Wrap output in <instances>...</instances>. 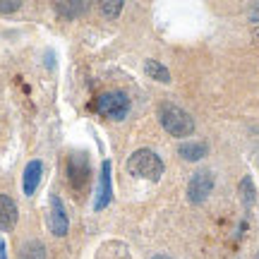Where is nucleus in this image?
Instances as JSON below:
<instances>
[{"instance_id": "f257e3e1", "label": "nucleus", "mask_w": 259, "mask_h": 259, "mask_svg": "<svg viewBox=\"0 0 259 259\" xmlns=\"http://www.w3.org/2000/svg\"><path fill=\"white\" fill-rule=\"evenodd\" d=\"M158 122L173 137H190L194 132V120L187 111H183L176 103H161L158 106Z\"/></svg>"}, {"instance_id": "f03ea898", "label": "nucleus", "mask_w": 259, "mask_h": 259, "mask_svg": "<svg viewBox=\"0 0 259 259\" xmlns=\"http://www.w3.org/2000/svg\"><path fill=\"white\" fill-rule=\"evenodd\" d=\"M127 170L132 176L142 178V180H151V183H158L161 176H163V161L156 151L151 149H137L132 156L127 158Z\"/></svg>"}, {"instance_id": "7ed1b4c3", "label": "nucleus", "mask_w": 259, "mask_h": 259, "mask_svg": "<svg viewBox=\"0 0 259 259\" xmlns=\"http://www.w3.org/2000/svg\"><path fill=\"white\" fill-rule=\"evenodd\" d=\"M96 113L108 120H122L130 113V99L125 92H106L96 101Z\"/></svg>"}, {"instance_id": "20e7f679", "label": "nucleus", "mask_w": 259, "mask_h": 259, "mask_svg": "<svg viewBox=\"0 0 259 259\" xmlns=\"http://www.w3.org/2000/svg\"><path fill=\"white\" fill-rule=\"evenodd\" d=\"M67 176H70V185L74 190H82L87 183H89V176H92V168H89V158L84 151H74L67 158Z\"/></svg>"}, {"instance_id": "39448f33", "label": "nucleus", "mask_w": 259, "mask_h": 259, "mask_svg": "<svg viewBox=\"0 0 259 259\" xmlns=\"http://www.w3.org/2000/svg\"><path fill=\"white\" fill-rule=\"evenodd\" d=\"M213 190V176L209 170H197L190 183H187V199L192 204H202L206 202V197L211 194Z\"/></svg>"}, {"instance_id": "423d86ee", "label": "nucleus", "mask_w": 259, "mask_h": 259, "mask_svg": "<svg viewBox=\"0 0 259 259\" xmlns=\"http://www.w3.org/2000/svg\"><path fill=\"white\" fill-rule=\"evenodd\" d=\"M48 228L58 238H63L67 228H70V219H67V211H65V204L58 194H51V199H48Z\"/></svg>"}, {"instance_id": "0eeeda50", "label": "nucleus", "mask_w": 259, "mask_h": 259, "mask_svg": "<svg viewBox=\"0 0 259 259\" xmlns=\"http://www.w3.org/2000/svg\"><path fill=\"white\" fill-rule=\"evenodd\" d=\"M113 199V168H111V161H103L101 163V183H99V194H96V204L94 209L101 211L106 209Z\"/></svg>"}, {"instance_id": "6e6552de", "label": "nucleus", "mask_w": 259, "mask_h": 259, "mask_svg": "<svg viewBox=\"0 0 259 259\" xmlns=\"http://www.w3.org/2000/svg\"><path fill=\"white\" fill-rule=\"evenodd\" d=\"M17 204L10 194H0V231H12L17 223Z\"/></svg>"}, {"instance_id": "1a4fd4ad", "label": "nucleus", "mask_w": 259, "mask_h": 259, "mask_svg": "<svg viewBox=\"0 0 259 259\" xmlns=\"http://www.w3.org/2000/svg\"><path fill=\"white\" fill-rule=\"evenodd\" d=\"M41 176H44V163L41 161H29L24 168V194L31 197L41 185Z\"/></svg>"}, {"instance_id": "9d476101", "label": "nucleus", "mask_w": 259, "mask_h": 259, "mask_svg": "<svg viewBox=\"0 0 259 259\" xmlns=\"http://www.w3.org/2000/svg\"><path fill=\"white\" fill-rule=\"evenodd\" d=\"M206 144L204 142H183L180 147H178V154L185 158V161H199V158L206 156Z\"/></svg>"}, {"instance_id": "9b49d317", "label": "nucleus", "mask_w": 259, "mask_h": 259, "mask_svg": "<svg viewBox=\"0 0 259 259\" xmlns=\"http://www.w3.org/2000/svg\"><path fill=\"white\" fill-rule=\"evenodd\" d=\"M87 3L84 0H77V3H56V12L60 15L63 19H74L87 12Z\"/></svg>"}, {"instance_id": "f8f14e48", "label": "nucleus", "mask_w": 259, "mask_h": 259, "mask_svg": "<svg viewBox=\"0 0 259 259\" xmlns=\"http://www.w3.org/2000/svg\"><path fill=\"white\" fill-rule=\"evenodd\" d=\"M144 72H147L151 79H156V82H161V84L170 82V72H168V67L166 65H161L158 60H147V63H144Z\"/></svg>"}, {"instance_id": "ddd939ff", "label": "nucleus", "mask_w": 259, "mask_h": 259, "mask_svg": "<svg viewBox=\"0 0 259 259\" xmlns=\"http://www.w3.org/2000/svg\"><path fill=\"white\" fill-rule=\"evenodd\" d=\"M19 259H46V247H44V242L29 240L27 245H22Z\"/></svg>"}, {"instance_id": "4468645a", "label": "nucleus", "mask_w": 259, "mask_h": 259, "mask_svg": "<svg viewBox=\"0 0 259 259\" xmlns=\"http://www.w3.org/2000/svg\"><path fill=\"white\" fill-rule=\"evenodd\" d=\"M240 199H242V204L245 206H252L254 204V183H252V178L250 176H245L240 180Z\"/></svg>"}, {"instance_id": "2eb2a0df", "label": "nucleus", "mask_w": 259, "mask_h": 259, "mask_svg": "<svg viewBox=\"0 0 259 259\" xmlns=\"http://www.w3.org/2000/svg\"><path fill=\"white\" fill-rule=\"evenodd\" d=\"M122 5H125L122 0H103V3H101V12L106 15V17L115 19L122 12Z\"/></svg>"}, {"instance_id": "dca6fc26", "label": "nucleus", "mask_w": 259, "mask_h": 259, "mask_svg": "<svg viewBox=\"0 0 259 259\" xmlns=\"http://www.w3.org/2000/svg\"><path fill=\"white\" fill-rule=\"evenodd\" d=\"M22 8L19 0H0V15H10V12H17Z\"/></svg>"}, {"instance_id": "f3484780", "label": "nucleus", "mask_w": 259, "mask_h": 259, "mask_svg": "<svg viewBox=\"0 0 259 259\" xmlns=\"http://www.w3.org/2000/svg\"><path fill=\"white\" fill-rule=\"evenodd\" d=\"M0 259H8V252H5V242L0 238Z\"/></svg>"}, {"instance_id": "a211bd4d", "label": "nucleus", "mask_w": 259, "mask_h": 259, "mask_svg": "<svg viewBox=\"0 0 259 259\" xmlns=\"http://www.w3.org/2000/svg\"><path fill=\"white\" fill-rule=\"evenodd\" d=\"M252 36H254V41H257V44H259V24H257V27H254V29H252Z\"/></svg>"}, {"instance_id": "6ab92c4d", "label": "nucleus", "mask_w": 259, "mask_h": 259, "mask_svg": "<svg viewBox=\"0 0 259 259\" xmlns=\"http://www.w3.org/2000/svg\"><path fill=\"white\" fill-rule=\"evenodd\" d=\"M151 259H170V257H168V254H154Z\"/></svg>"}, {"instance_id": "aec40b11", "label": "nucleus", "mask_w": 259, "mask_h": 259, "mask_svg": "<svg viewBox=\"0 0 259 259\" xmlns=\"http://www.w3.org/2000/svg\"><path fill=\"white\" fill-rule=\"evenodd\" d=\"M257 259H259V254H257Z\"/></svg>"}]
</instances>
